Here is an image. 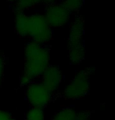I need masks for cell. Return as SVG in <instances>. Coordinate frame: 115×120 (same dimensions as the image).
<instances>
[{
    "mask_svg": "<svg viewBox=\"0 0 115 120\" xmlns=\"http://www.w3.org/2000/svg\"><path fill=\"white\" fill-rule=\"evenodd\" d=\"M25 38L32 42L44 44L51 42L53 38L52 28L47 23L44 15L32 14L27 16L25 22Z\"/></svg>",
    "mask_w": 115,
    "mask_h": 120,
    "instance_id": "cell-3",
    "label": "cell"
},
{
    "mask_svg": "<svg viewBox=\"0 0 115 120\" xmlns=\"http://www.w3.org/2000/svg\"><path fill=\"white\" fill-rule=\"evenodd\" d=\"M50 47L29 41L25 45L24 73L20 78V86L36 81L50 65Z\"/></svg>",
    "mask_w": 115,
    "mask_h": 120,
    "instance_id": "cell-1",
    "label": "cell"
},
{
    "mask_svg": "<svg viewBox=\"0 0 115 120\" xmlns=\"http://www.w3.org/2000/svg\"><path fill=\"white\" fill-rule=\"evenodd\" d=\"M40 3H44V0H17L14 3V10L16 13L23 12Z\"/></svg>",
    "mask_w": 115,
    "mask_h": 120,
    "instance_id": "cell-9",
    "label": "cell"
},
{
    "mask_svg": "<svg viewBox=\"0 0 115 120\" xmlns=\"http://www.w3.org/2000/svg\"><path fill=\"white\" fill-rule=\"evenodd\" d=\"M71 12L63 6V4L51 3L45 8V16L47 23L51 28H59L64 26L70 18Z\"/></svg>",
    "mask_w": 115,
    "mask_h": 120,
    "instance_id": "cell-6",
    "label": "cell"
},
{
    "mask_svg": "<svg viewBox=\"0 0 115 120\" xmlns=\"http://www.w3.org/2000/svg\"><path fill=\"white\" fill-rule=\"evenodd\" d=\"M84 20L79 17L70 26L69 37V58L70 64L79 65L84 61L85 57L84 45Z\"/></svg>",
    "mask_w": 115,
    "mask_h": 120,
    "instance_id": "cell-2",
    "label": "cell"
},
{
    "mask_svg": "<svg viewBox=\"0 0 115 120\" xmlns=\"http://www.w3.org/2000/svg\"><path fill=\"white\" fill-rule=\"evenodd\" d=\"M4 68H5V58L0 50V87L3 83L4 77Z\"/></svg>",
    "mask_w": 115,
    "mask_h": 120,
    "instance_id": "cell-13",
    "label": "cell"
},
{
    "mask_svg": "<svg viewBox=\"0 0 115 120\" xmlns=\"http://www.w3.org/2000/svg\"><path fill=\"white\" fill-rule=\"evenodd\" d=\"M0 120H17L10 112L0 110Z\"/></svg>",
    "mask_w": 115,
    "mask_h": 120,
    "instance_id": "cell-15",
    "label": "cell"
},
{
    "mask_svg": "<svg viewBox=\"0 0 115 120\" xmlns=\"http://www.w3.org/2000/svg\"><path fill=\"white\" fill-rule=\"evenodd\" d=\"M91 112L89 111H83L79 113H76L75 120H90Z\"/></svg>",
    "mask_w": 115,
    "mask_h": 120,
    "instance_id": "cell-14",
    "label": "cell"
},
{
    "mask_svg": "<svg viewBox=\"0 0 115 120\" xmlns=\"http://www.w3.org/2000/svg\"><path fill=\"white\" fill-rule=\"evenodd\" d=\"M76 113L73 108L65 107L56 113L51 120H75Z\"/></svg>",
    "mask_w": 115,
    "mask_h": 120,
    "instance_id": "cell-10",
    "label": "cell"
},
{
    "mask_svg": "<svg viewBox=\"0 0 115 120\" xmlns=\"http://www.w3.org/2000/svg\"><path fill=\"white\" fill-rule=\"evenodd\" d=\"M40 79V82L48 90V91L58 97L57 93L63 79V75L58 67L55 65H49Z\"/></svg>",
    "mask_w": 115,
    "mask_h": 120,
    "instance_id": "cell-7",
    "label": "cell"
},
{
    "mask_svg": "<svg viewBox=\"0 0 115 120\" xmlns=\"http://www.w3.org/2000/svg\"><path fill=\"white\" fill-rule=\"evenodd\" d=\"M84 0H64L63 6L70 12L77 13L82 6L84 5Z\"/></svg>",
    "mask_w": 115,
    "mask_h": 120,
    "instance_id": "cell-12",
    "label": "cell"
},
{
    "mask_svg": "<svg viewBox=\"0 0 115 120\" xmlns=\"http://www.w3.org/2000/svg\"><path fill=\"white\" fill-rule=\"evenodd\" d=\"M25 120H44V108L32 107L25 115Z\"/></svg>",
    "mask_w": 115,
    "mask_h": 120,
    "instance_id": "cell-11",
    "label": "cell"
},
{
    "mask_svg": "<svg viewBox=\"0 0 115 120\" xmlns=\"http://www.w3.org/2000/svg\"><path fill=\"white\" fill-rule=\"evenodd\" d=\"M27 101L32 107L44 108L56 100L57 97L48 91V90L39 81H33L27 86L25 93Z\"/></svg>",
    "mask_w": 115,
    "mask_h": 120,
    "instance_id": "cell-5",
    "label": "cell"
},
{
    "mask_svg": "<svg viewBox=\"0 0 115 120\" xmlns=\"http://www.w3.org/2000/svg\"><path fill=\"white\" fill-rule=\"evenodd\" d=\"M27 15L23 12H17L15 17V31L21 38H25V22Z\"/></svg>",
    "mask_w": 115,
    "mask_h": 120,
    "instance_id": "cell-8",
    "label": "cell"
},
{
    "mask_svg": "<svg viewBox=\"0 0 115 120\" xmlns=\"http://www.w3.org/2000/svg\"><path fill=\"white\" fill-rule=\"evenodd\" d=\"M6 1H7V2H9V3H14L17 0H6Z\"/></svg>",
    "mask_w": 115,
    "mask_h": 120,
    "instance_id": "cell-16",
    "label": "cell"
},
{
    "mask_svg": "<svg viewBox=\"0 0 115 120\" xmlns=\"http://www.w3.org/2000/svg\"><path fill=\"white\" fill-rule=\"evenodd\" d=\"M93 71L94 68H89L79 71L65 87L60 97L65 100L75 101L83 98L88 94L90 90V75Z\"/></svg>",
    "mask_w": 115,
    "mask_h": 120,
    "instance_id": "cell-4",
    "label": "cell"
}]
</instances>
